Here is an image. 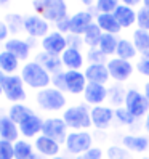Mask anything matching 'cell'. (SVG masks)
<instances>
[{"mask_svg": "<svg viewBox=\"0 0 149 159\" xmlns=\"http://www.w3.org/2000/svg\"><path fill=\"white\" fill-rule=\"evenodd\" d=\"M20 76L27 87H31L37 92L50 87V84H51V74L37 61L24 63L20 71Z\"/></svg>", "mask_w": 149, "mask_h": 159, "instance_id": "1", "label": "cell"}, {"mask_svg": "<svg viewBox=\"0 0 149 159\" xmlns=\"http://www.w3.org/2000/svg\"><path fill=\"white\" fill-rule=\"evenodd\" d=\"M32 8L45 21L55 24L68 16L66 0H32Z\"/></svg>", "mask_w": 149, "mask_h": 159, "instance_id": "2", "label": "cell"}, {"mask_svg": "<svg viewBox=\"0 0 149 159\" xmlns=\"http://www.w3.org/2000/svg\"><path fill=\"white\" fill-rule=\"evenodd\" d=\"M35 103L42 111H46V113H58V111L66 109L68 98L64 95V92L55 89V87H46L43 90L37 92Z\"/></svg>", "mask_w": 149, "mask_h": 159, "instance_id": "3", "label": "cell"}, {"mask_svg": "<svg viewBox=\"0 0 149 159\" xmlns=\"http://www.w3.org/2000/svg\"><path fill=\"white\" fill-rule=\"evenodd\" d=\"M91 108H88L87 103L68 106L63 111V119L71 130H87L91 127Z\"/></svg>", "mask_w": 149, "mask_h": 159, "instance_id": "4", "label": "cell"}, {"mask_svg": "<svg viewBox=\"0 0 149 159\" xmlns=\"http://www.w3.org/2000/svg\"><path fill=\"white\" fill-rule=\"evenodd\" d=\"M93 146V135L88 130H72L68 134V138L64 142L66 151L72 156L85 154Z\"/></svg>", "mask_w": 149, "mask_h": 159, "instance_id": "5", "label": "cell"}, {"mask_svg": "<svg viewBox=\"0 0 149 159\" xmlns=\"http://www.w3.org/2000/svg\"><path fill=\"white\" fill-rule=\"evenodd\" d=\"M124 106L130 111L135 119H141L149 113V100L143 92H139L136 89H128L125 95V103Z\"/></svg>", "mask_w": 149, "mask_h": 159, "instance_id": "6", "label": "cell"}, {"mask_svg": "<svg viewBox=\"0 0 149 159\" xmlns=\"http://www.w3.org/2000/svg\"><path fill=\"white\" fill-rule=\"evenodd\" d=\"M26 84L23 82L21 76H5L3 77V97L11 103H23L27 98V93L24 89Z\"/></svg>", "mask_w": 149, "mask_h": 159, "instance_id": "7", "label": "cell"}, {"mask_svg": "<svg viewBox=\"0 0 149 159\" xmlns=\"http://www.w3.org/2000/svg\"><path fill=\"white\" fill-rule=\"evenodd\" d=\"M42 134L53 138L55 142H58L61 145V143L66 142L68 134H69V127L66 125L63 117H46L43 120Z\"/></svg>", "mask_w": 149, "mask_h": 159, "instance_id": "8", "label": "cell"}, {"mask_svg": "<svg viewBox=\"0 0 149 159\" xmlns=\"http://www.w3.org/2000/svg\"><path fill=\"white\" fill-rule=\"evenodd\" d=\"M24 32L32 37V39H43L45 35H48L50 31V23L45 21L42 16L37 13L34 15H26L24 16Z\"/></svg>", "mask_w": 149, "mask_h": 159, "instance_id": "9", "label": "cell"}, {"mask_svg": "<svg viewBox=\"0 0 149 159\" xmlns=\"http://www.w3.org/2000/svg\"><path fill=\"white\" fill-rule=\"evenodd\" d=\"M106 66L109 69V74H111V79H114L117 84H124L127 82L133 74V64L127 61V60H122V58H111L107 60Z\"/></svg>", "mask_w": 149, "mask_h": 159, "instance_id": "10", "label": "cell"}, {"mask_svg": "<svg viewBox=\"0 0 149 159\" xmlns=\"http://www.w3.org/2000/svg\"><path fill=\"white\" fill-rule=\"evenodd\" d=\"M42 45V52H46L50 55H56V57H61L63 52L68 48V37L61 34L59 31H51L48 35H45L40 40Z\"/></svg>", "mask_w": 149, "mask_h": 159, "instance_id": "11", "label": "cell"}, {"mask_svg": "<svg viewBox=\"0 0 149 159\" xmlns=\"http://www.w3.org/2000/svg\"><path fill=\"white\" fill-rule=\"evenodd\" d=\"M90 114H91V125L98 130L109 129L111 124H112V120L116 119L114 108L112 106H104V105L91 106Z\"/></svg>", "mask_w": 149, "mask_h": 159, "instance_id": "12", "label": "cell"}, {"mask_svg": "<svg viewBox=\"0 0 149 159\" xmlns=\"http://www.w3.org/2000/svg\"><path fill=\"white\" fill-rule=\"evenodd\" d=\"M95 23V16L90 10H80L71 15L69 20V34H76V35H83L88 29V26Z\"/></svg>", "mask_w": 149, "mask_h": 159, "instance_id": "13", "label": "cell"}, {"mask_svg": "<svg viewBox=\"0 0 149 159\" xmlns=\"http://www.w3.org/2000/svg\"><path fill=\"white\" fill-rule=\"evenodd\" d=\"M32 145L35 148V151L39 153V156H42V157L51 159V157L59 156V153H61V145L58 142H55L53 138L43 135V134L37 137Z\"/></svg>", "mask_w": 149, "mask_h": 159, "instance_id": "14", "label": "cell"}, {"mask_svg": "<svg viewBox=\"0 0 149 159\" xmlns=\"http://www.w3.org/2000/svg\"><path fill=\"white\" fill-rule=\"evenodd\" d=\"M109 97V89L106 85H101V84H93L88 82L85 92H83V100H85L87 105L91 106H99L107 100Z\"/></svg>", "mask_w": 149, "mask_h": 159, "instance_id": "15", "label": "cell"}, {"mask_svg": "<svg viewBox=\"0 0 149 159\" xmlns=\"http://www.w3.org/2000/svg\"><path fill=\"white\" fill-rule=\"evenodd\" d=\"M43 120L37 113H34L32 116L29 117H26L23 122L18 125L20 127V134L26 138V140H29V138H37L39 135H42V129H43Z\"/></svg>", "mask_w": 149, "mask_h": 159, "instance_id": "16", "label": "cell"}, {"mask_svg": "<svg viewBox=\"0 0 149 159\" xmlns=\"http://www.w3.org/2000/svg\"><path fill=\"white\" fill-rule=\"evenodd\" d=\"M64 77H66V92L71 95H83L87 87V77L83 71H66L64 72Z\"/></svg>", "mask_w": 149, "mask_h": 159, "instance_id": "17", "label": "cell"}, {"mask_svg": "<svg viewBox=\"0 0 149 159\" xmlns=\"http://www.w3.org/2000/svg\"><path fill=\"white\" fill-rule=\"evenodd\" d=\"M61 61L66 71H80L85 64V58H83L80 48H76V47H68L61 55Z\"/></svg>", "mask_w": 149, "mask_h": 159, "instance_id": "18", "label": "cell"}, {"mask_svg": "<svg viewBox=\"0 0 149 159\" xmlns=\"http://www.w3.org/2000/svg\"><path fill=\"white\" fill-rule=\"evenodd\" d=\"M5 50L13 53L20 61H27L32 48H31V43L27 40H23L20 37H10V39L5 42Z\"/></svg>", "mask_w": 149, "mask_h": 159, "instance_id": "19", "label": "cell"}, {"mask_svg": "<svg viewBox=\"0 0 149 159\" xmlns=\"http://www.w3.org/2000/svg\"><path fill=\"white\" fill-rule=\"evenodd\" d=\"M83 74L88 82H93V84H101V85H106V84L111 80V74H109V69L106 64H88V66L83 69Z\"/></svg>", "mask_w": 149, "mask_h": 159, "instance_id": "20", "label": "cell"}, {"mask_svg": "<svg viewBox=\"0 0 149 159\" xmlns=\"http://www.w3.org/2000/svg\"><path fill=\"white\" fill-rule=\"evenodd\" d=\"M20 127L8 117V114H0V138L16 143L20 140Z\"/></svg>", "mask_w": 149, "mask_h": 159, "instance_id": "21", "label": "cell"}, {"mask_svg": "<svg viewBox=\"0 0 149 159\" xmlns=\"http://www.w3.org/2000/svg\"><path fill=\"white\" fill-rule=\"evenodd\" d=\"M122 146L127 148L130 153H144L149 148V138L146 135H133L127 134L122 137Z\"/></svg>", "mask_w": 149, "mask_h": 159, "instance_id": "22", "label": "cell"}, {"mask_svg": "<svg viewBox=\"0 0 149 159\" xmlns=\"http://www.w3.org/2000/svg\"><path fill=\"white\" fill-rule=\"evenodd\" d=\"M136 13L138 11H135V8L120 3L112 15L116 16L119 24L122 26V29H128V27H132L133 24H136Z\"/></svg>", "mask_w": 149, "mask_h": 159, "instance_id": "23", "label": "cell"}, {"mask_svg": "<svg viewBox=\"0 0 149 159\" xmlns=\"http://www.w3.org/2000/svg\"><path fill=\"white\" fill-rule=\"evenodd\" d=\"M35 61L42 64V66L48 71L51 76L56 72H61L63 71V61H61V57H56V55H50L46 52H40L39 55L35 57Z\"/></svg>", "mask_w": 149, "mask_h": 159, "instance_id": "24", "label": "cell"}, {"mask_svg": "<svg viewBox=\"0 0 149 159\" xmlns=\"http://www.w3.org/2000/svg\"><path fill=\"white\" fill-rule=\"evenodd\" d=\"M96 24L101 27V31L104 34H114L117 35L122 31V26L119 24L116 16L112 13H98L96 15Z\"/></svg>", "mask_w": 149, "mask_h": 159, "instance_id": "25", "label": "cell"}, {"mask_svg": "<svg viewBox=\"0 0 149 159\" xmlns=\"http://www.w3.org/2000/svg\"><path fill=\"white\" fill-rule=\"evenodd\" d=\"M39 153L35 151V148L32 143H29L27 140L20 138L15 143V159H40Z\"/></svg>", "mask_w": 149, "mask_h": 159, "instance_id": "26", "label": "cell"}, {"mask_svg": "<svg viewBox=\"0 0 149 159\" xmlns=\"http://www.w3.org/2000/svg\"><path fill=\"white\" fill-rule=\"evenodd\" d=\"M20 68V60H18L13 53H10L8 50H2L0 52V71L5 76H11L15 74Z\"/></svg>", "mask_w": 149, "mask_h": 159, "instance_id": "27", "label": "cell"}, {"mask_svg": "<svg viewBox=\"0 0 149 159\" xmlns=\"http://www.w3.org/2000/svg\"><path fill=\"white\" fill-rule=\"evenodd\" d=\"M8 117H10L13 122H16L18 125H20L23 120L26 117H29L34 114V109L29 108L27 105H24V103H13V105L8 108Z\"/></svg>", "mask_w": 149, "mask_h": 159, "instance_id": "28", "label": "cell"}, {"mask_svg": "<svg viewBox=\"0 0 149 159\" xmlns=\"http://www.w3.org/2000/svg\"><path fill=\"white\" fill-rule=\"evenodd\" d=\"M103 31H101V27L96 24V21L88 26V29L83 32L82 39H83V45L90 47V48H98V45L101 42V37H103Z\"/></svg>", "mask_w": 149, "mask_h": 159, "instance_id": "29", "label": "cell"}, {"mask_svg": "<svg viewBox=\"0 0 149 159\" xmlns=\"http://www.w3.org/2000/svg\"><path fill=\"white\" fill-rule=\"evenodd\" d=\"M138 55V50L132 40L128 39H119V45H117V50H116V57L117 58H122V60H133Z\"/></svg>", "mask_w": 149, "mask_h": 159, "instance_id": "30", "label": "cell"}, {"mask_svg": "<svg viewBox=\"0 0 149 159\" xmlns=\"http://www.w3.org/2000/svg\"><path fill=\"white\" fill-rule=\"evenodd\" d=\"M133 43L136 47L138 53H141V57H147L149 55V31L135 29L133 31Z\"/></svg>", "mask_w": 149, "mask_h": 159, "instance_id": "31", "label": "cell"}, {"mask_svg": "<svg viewBox=\"0 0 149 159\" xmlns=\"http://www.w3.org/2000/svg\"><path fill=\"white\" fill-rule=\"evenodd\" d=\"M117 45H119L117 35H114V34H103V37H101V42H99V45H98V48L103 52L106 57H111V55H116Z\"/></svg>", "mask_w": 149, "mask_h": 159, "instance_id": "32", "label": "cell"}, {"mask_svg": "<svg viewBox=\"0 0 149 159\" xmlns=\"http://www.w3.org/2000/svg\"><path fill=\"white\" fill-rule=\"evenodd\" d=\"M125 95H127V90L122 87V84H114L112 87H109V97L107 100L111 101V105L116 106V108H120L124 106L125 103Z\"/></svg>", "mask_w": 149, "mask_h": 159, "instance_id": "33", "label": "cell"}, {"mask_svg": "<svg viewBox=\"0 0 149 159\" xmlns=\"http://www.w3.org/2000/svg\"><path fill=\"white\" fill-rule=\"evenodd\" d=\"M5 23L10 29V34H20L24 31V16L20 13H8L5 15Z\"/></svg>", "mask_w": 149, "mask_h": 159, "instance_id": "34", "label": "cell"}, {"mask_svg": "<svg viewBox=\"0 0 149 159\" xmlns=\"http://www.w3.org/2000/svg\"><path fill=\"white\" fill-rule=\"evenodd\" d=\"M106 154H107V159H132V153L120 145H111L107 148Z\"/></svg>", "mask_w": 149, "mask_h": 159, "instance_id": "35", "label": "cell"}, {"mask_svg": "<svg viewBox=\"0 0 149 159\" xmlns=\"http://www.w3.org/2000/svg\"><path fill=\"white\" fill-rule=\"evenodd\" d=\"M114 113H116V119L119 120V124H122V125H133L136 122V119L130 114V111L125 106L114 108Z\"/></svg>", "mask_w": 149, "mask_h": 159, "instance_id": "36", "label": "cell"}, {"mask_svg": "<svg viewBox=\"0 0 149 159\" xmlns=\"http://www.w3.org/2000/svg\"><path fill=\"white\" fill-rule=\"evenodd\" d=\"M119 5H120V0H96V11L114 13Z\"/></svg>", "mask_w": 149, "mask_h": 159, "instance_id": "37", "label": "cell"}, {"mask_svg": "<svg viewBox=\"0 0 149 159\" xmlns=\"http://www.w3.org/2000/svg\"><path fill=\"white\" fill-rule=\"evenodd\" d=\"M136 26L138 29L149 31V8L141 7L136 13Z\"/></svg>", "mask_w": 149, "mask_h": 159, "instance_id": "38", "label": "cell"}, {"mask_svg": "<svg viewBox=\"0 0 149 159\" xmlns=\"http://www.w3.org/2000/svg\"><path fill=\"white\" fill-rule=\"evenodd\" d=\"M0 159H15V143L0 138Z\"/></svg>", "mask_w": 149, "mask_h": 159, "instance_id": "39", "label": "cell"}, {"mask_svg": "<svg viewBox=\"0 0 149 159\" xmlns=\"http://www.w3.org/2000/svg\"><path fill=\"white\" fill-rule=\"evenodd\" d=\"M87 60H88L90 64H93V63H96V64L107 63V57L99 48H90L88 53H87Z\"/></svg>", "mask_w": 149, "mask_h": 159, "instance_id": "40", "label": "cell"}, {"mask_svg": "<svg viewBox=\"0 0 149 159\" xmlns=\"http://www.w3.org/2000/svg\"><path fill=\"white\" fill-rule=\"evenodd\" d=\"M64 72L66 71H61V72H56L51 76V84L55 89H58L61 92H66V77H64Z\"/></svg>", "mask_w": 149, "mask_h": 159, "instance_id": "41", "label": "cell"}, {"mask_svg": "<svg viewBox=\"0 0 149 159\" xmlns=\"http://www.w3.org/2000/svg\"><path fill=\"white\" fill-rule=\"evenodd\" d=\"M136 71L141 74L144 77H149V55L147 57H141L138 61H136Z\"/></svg>", "mask_w": 149, "mask_h": 159, "instance_id": "42", "label": "cell"}, {"mask_svg": "<svg viewBox=\"0 0 149 159\" xmlns=\"http://www.w3.org/2000/svg\"><path fill=\"white\" fill-rule=\"evenodd\" d=\"M69 20H71V16L68 15L66 18H63V20H59L56 23V31H59L61 34H69Z\"/></svg>", "mask_w": 149, "mask_h": 159, "instance_id": "43", "label": "cell"}, {"mask_svg": "<svg viewBox=\"0 0 149 159\" xmlns=\"http://www.w3.org/2000/svg\"><path fill=\"white\" fill-rule=\"evenodd\" d=\"M103 149H101L99 146H91L88 151L85 153L87 159H103Z\"/></svg>", "mask_w": 149, "mask_h": 159, "instance_id": "44", "label": "cell"}, {"mask_svg": "<svg viewBox=\"0 0 149 159\" xmlns=\"http://www.w3.org/2000/svg\"><path fill=\"white\" fill-rule=\"evenodd\" d=\"M68 45L69 47H76V48H80V47L83 45V39L76 34H68Z\"/></svg>", "mask_w": 149, "mask_h": 159, "instance_id": "45", "label": "cell"}, {"mask_svg": "<svg viewBox=\"0 0 149 159\" xmlns=\"http://www.w3.org/2000/svg\"><path fill=\"white\" fill-rule=\"evenodd\" d=\"M8 35H10V29L5 21H0V42H7Z\"/></svg>", "mask_w": 149, "mask_h": 159, "instance_id": "46", "label": "cell"}, {"mask_svg": "<svg viewBox=\"0 0 149 159\" xmlns=\"http://www.w3.org/2000/svg\"><path fill=\"white\" fill-rule=\"evenodd\" d=\"M120 3H124V5H127V7H132V8H135L136 5L143 3V0H120Z\"/></svg>", "mask_w": 149, "mask_h": 159, "instance_id": "47", "label": "cell"}, {"mask_svg": "<svg viewBox=\"0 0 149 159\" xmlns=\"http://www.w3.org/2000/svg\"><path fill=\"white\" fill-rule=\"evenodd\" d=\"M143 93L146 95V98L149 100V80H147V82H144V85H143Z\"/></svg>", "mask_w": 149, "mask_h": 159, "instance_id": "48", "label": "cell"}, {"mask_svg": "<svg viewBox=\"0 0 149 159\" xmlns=\"http://www.w3.org/2000/svg\"><path fill=\"white\" fill-rule=\"evenodd\" d=\"M3 77H5V74L0 71V95H3Z\"/></svg>", "mask_w": 149, "mask_h": 159, "instance_id": "49", "label": "cell"}, {"mask_svg": "<svg viewBox=\"0 0 149 159\" xmlns=\"http://www.w3.org/2000/svg\"><path fill=\"white\" fill-rule=\"evenodd\" d=\"M144 130L149 134V113L146 114V119H144Z\"/></svg>", "mask_w": 149, "mask_h": 159, "instance_id": "50", "label": "cell"}, {"mask_svg": "<svg viewBox=\"0 0 149 159\" xmlns=\"http://www.w3.org/2000/svg\"><path fill=\"white\" fill-rule=\"evenodd\" d=\"M79 2H80L82 5H85V7H91V5H93V2H95V0H79Z\"/></svg>", "mask_w": 149, "mask_h": 159, "instance_id": "51", "label": "cell"}, {"mask_svg": "<svg viewBox=\"0 0 149 159\" xmlns=\"http://www.w3.org/2000/svg\"><path fill=\"white\" fill-rule=\"evenodd\" d=\"M74 159H87L85 154H79V156H74Z\"/></svg>", "mask_w": 149, "mask_h": 159, "instance_id": "52", "label": "cell"}, {"mask_svg": "<svg viewBox=\"0 0 149 159\" xmlns=\"http://www.w3.org/2000/svg\"><path fill=\"white\" fill-rule=\"evenodd\" d=\"M143 7L149 8V0H143Z\"/></svg>", "mask_w": 149, "mask_h": 159, "instance_id": "53", "label": "cell"}, {"mask_svg": "<svg viewBox=\"0 0 149 159\" xmlns=\"http://www.w3.org/2000/svg\"><path fill=\"white\" fill-rule=\"evenodd\" d=\"M51 159H68V157H64V156H61V154H59V156H56V157H51Z\"/></svg>", "mask_w": 149, "mask_h": 159, "instance_id": "54", "label": "cell"}, {"mask_svg": "<svg viewBox=\"0 0 149 159\" xmlns=\"http://www.w3.org/2000/svg\"><path fill=\"white\" fill-rule=\"evenodd\" d=\"M10 0H0V5H5V3H8Z\"/></svg>", "mask_w": 149, "mask_h": 159, "instance_id": "55", "label": "cell"}, {"mask_svg": "<svg viewBox=\"0 0 149 159\" xmlns=\"http://www.w3.org/2000/svg\"><path fill=\"white\" fill-rule=\"evenodd\" d=\"M144 159H149V157H144Z\"/></svg>", "mask_w": 149, "mask_h": 159, "instance_id": "56", "label": "cell"}]
</instances>
